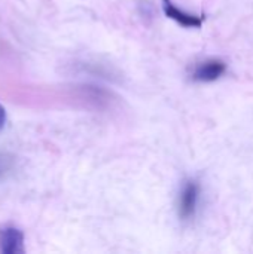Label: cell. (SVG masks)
Wrapping results in <instances>:
<instances>
[{
	"label": "cell",
	"instance_id": "2",
	"mask_svg": "<svg viewBox=\"0 0 253 254\" xmlns=\"http://www.w3.org/2000/svg\"><path fill=\"white\" fill-rule=\"evenodd\" d=\"M0 252L3 254L24 253V234L15 226L0 228Z\"/></svg>",
	"mask_w": 253,
	"mask_h": 254
},
{
	"label": "cell",
	"instance_id": "4",
	"mask_svg": "<svg viewBox=\"0 0 253 254\" xmlns=\"http://www.w3.org/2000/svg\"><path fill=\"white\" fill-rule=\"evenodd\" d=\"M163 9H164V13L169 18L174 19L176 22H179L183 27L200 28L203 25L204 18L201 15H194V13H189V12H185V10L179 9L171 0H163Z\"/></svg>",
	"mask_w": 253,
	"mask_h": 254
},
{
	"label": "cell",
	"instance_id": "3",
	"mask_svg": "<svg viewBox=\"0 0 253 254\" xmlns=\"http://www.w3.org/2000/svg\"><path fill=\"white\" fill-rule=\"evenodd\" d=\"M227 71V64L222 60H207L200 63L194 71L192 79L197 82H215Z\"/></svg>",
	"mask_w": 253,
	"mask_h": 254
},
{
	"label": "cell",
	"instance_id": "5",
	"mask_svg": "<svg viewBox=\"0 0 253 254\" xmlns=\"http://www.w3.org/2000/svg\"><path fill=\"white\" fill-rule=\"evenodd\" d=\"M16 159L9 153H0V182L6 180L15 170Z\"/></svg>",
	"mask_w": 253,
	"mask_h": 254
},
{
	"label": "cell",
	"instance_id": "1",
	"mask_svg": "<svg viewBox=\"0 0 253 254\" xmlns=\"http://www.w3.org/2000/svg\"><path fill=\"white\" fill-rule=\"evenodd\" d=\"M198 201H200V185L195 180H188L182 192L179 195L177 201V213L182 220H191L198 208Z\"/></svg>",
	"mask_w": 253,
	"mask_h": 254
},
{
	"label": "cell",
	"instance_id": "6",
	"mask_svg": "<svg viewBox=\"0 0 253 254\" xmlns=\"http://www.w3.org/2000/svg\"><path fill=\"white\" fill-rule=\"evenodd\" d=\"M4 124H6V110H4V107L0 104V131L4 128Z\"/></svg>",
	"mask_w": 253,
	"mask_h": 254
}]
</instances>
